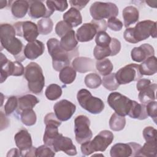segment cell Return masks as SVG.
I'll return each mask as SVG.
<instances>
[{
    "instance_id": "1",
    "label": "cell",
    "mask_w": 157,
    "mask_h": 157,
    "mask_svg": "<svg viewBox=\"0 0 157 157\" xmlns=\"http://www.w3.org/2000/svg\"><path fill=\"white\" fill-rule=\"evenodd\" d=\"M16 31L13 26L4 23L0 26V41L1 47L10 53L15 58L21 62L25 59L24 47L21 41L15 37Z\"/></svg>"
},
{
    "instance_id": "2",
    "label": "cell",
    "mask_w": 157,
    "mask_h": 157,
    "mask_svg": "<svg viewBox=\"0 0 157 157\" xmlns=\"http://www.w3.org/2000/svg\"><path fill=\"white\" fill-rule=\"evenodd\" d=\"M150 36L156 37V23L150 20L138 22L134 28H127L123 34L125 40L131 44L144 40Z\"/></svg>"
},
{
    "instance_id": "3",
    "label": "cell",
    "mask_w": 157,
    "mask_h": 157,
    "mask_svg": "<svg viewBox=\"0 0 157 157\" xmlns=\"http://www.w3.org/2000/svg\"><path fill=\"white\" fill-rule=\"evenodd\" d=\"M48 52L52 58V66L56 71L69 66L72 58L78 55L77 49L67 52L60 46V42L56 38H51L47 42Z\"/></svg>"
},
{
    "instance_id": "4",
    "label": "cell",
    "mask_w": 157,
    "mask_h": 157,
    "mask_svg": "<svg viewBox=\"0 0 157 157\" xmlns=\"http://www.w3.org/2000/svg\"><path fill=\"white\" fill-rule=\"evenodd\" d=\"M113 140V133L108 130L101 131L92 140L81 144V151L85 156L90 155L95 151H104Z\"/></svg>"
},
{
    "instance_id": "5",
    "label": "cell",
    "mask_w": 157,
    "mask_h": 157,
    "mask_svg": "<svg viewBox=\"0 0 157 157\" xmlns=\"http://www.w3.org/2000/svg\"><path fill=\"white\" fill-rule=\"evenodd\" d=\"M25 77L28 81V86L30 91L39 94L45 85V77L41 67L36 63L31 62L25 68Z\"/></svg>"
},
{
    "instance_id": "6",
    "label": "cell",
    "mask_w": 157,
    "mask_h": 157,
    "mask_svg": "<svg viewBox=\"0 0 157 157\" xmlns=\"http://www.w3.org/2000/svg\"><path fill=\"white\" fill-rule=\"evenodd\" d=\"M77 99L80 105L92 114L100 113L104 109V102L100 98L93 96L86 89L78 91Z\"/></svg>"
},
{
    "instance_id": "7",
    "label": "cell",
    "mask_w": 157,
    "mask_h": 157,
    "mask_svg": "<svg viewBox=\"0 0 157 157\" xmlns=\"http://www.w3.org/2000/svg\"><path fill=\"white\" fill-rule=\"evenodd\" d=\"M90 12L93 20H101L116 17L118 14V8L112 2L96 1L91 4Z\"/></svg>"
},
{
    "instance_id": "8",
    "label": "cell",
    "mask_w": 157,
    "mask_h": 157,
    "mask_svg": "<svg viewBox=\"0 0 157 157\" xmlns=\"http://www.w3.org/2000/svg\"><path fill=\"white\" fill-rule=\"evenodd\" d=\"M132 100L121 94L118 92L111 93L107 98V102L109 106L119 115L125 117L128 115Z\"/></svg>"
},
{
    "instance_id": "9",
    "label": "cell",
    "mask_w": 157,
    "mask_h": 157,
    "mask_svg": "<svg viewBox=\"0 0 157 157\" xmlns=\"http://www.w3.org/2000/svg\"><path fill=\"white\" fill-rule=\"evenodd\" d=\"M90 120L85 115H80L74 120V132L76 141L82 144L90 140L93 136L91 130L90 129Z\"/></svg>"
},
{
    "instance_id": "10",
    "label": "cell",
    "mask_w": 157,
    "mask_h": 157,
    "mask_svg": "<svg viewBox=\"0 0 157 157\" xmlns=\"http://www.w3.org/2000/svg\"><path fill=\"white\" fill-rule=\"evenodd\" d=\"M139 65L131 63L120 69L116 73V79L119 85H125L131 82L137 81L142 77Z\"/></svg>"
},
{
    "instance_id": "11",
    "label": "cell",
    "mask_w": 157,
    "mask_h": 157,
    "mask_svg": "<svg viewBox=\"0 0 157 157\" xmlns=\"http://www.w3.org/2000/svg\"><path fill=\"white\" fill-rule=\"evenodd\" d=\"M44 123L46 125L44 134L43 141L45 145L52 146L53 140L59 134L58 127L61 124L60 120L58 119L53 113H48L44 117Z\"/></svg>"
},
{
    "instance_id": "12",
    "label": "cell",
    "mask_w": 157,
    "mask_h": 157,
    "mask_svg": "<svg viewBox=\"0 0 157 157\" xmlns=\"http://www.w3.org/2000/svg\"><path fill=\"white\" fill-rule=\"evenodd\" d=\"M1 83H3L10 76H21L25 73V68L19 61H11L1 53Z\"/></svg>"
},
{
    "instance_id": "13",
    "label": "cell",
    "mask_w": 157,
    "mask_h": 157,
    "mask_svg": "<svg viewBox=\"0 0 157 157\" xmlns=\"http://www.w3.org/2000/svg\"><path fill=\"white\" fill-rule=\"evenodd\" d=\"M16 34L31 42L36 40L39 33L37 25L30 21L17 22L13 25Z\"/></svg>"
},
{
    "instance_id": "14",
    "label": "cell",
    "mask_w": 157,
    "mask_h": 157,
    "mask_svg": "<svg viewBox=\"0 0 157 157\" xmlns=\"http://www.w3.org/2000/svg\"><path fill=\"white\" fill-rule=\"evenodd\" d=\"M141 147L140 145L135 142L128 144L118 143L112 147L110 154L112 157L137 156Z\"/></svg>"
},
{
    "instance_id": "15",
    "label": "cell",
    "mask_w": 157,
    "mask_h": 157,
    "mask_svg": "<svg viewBox=\"0 0 157 157\" xmlns=\"http://www.w3.org/2000/svg\"><path fill=\"white\" fill-rule=\"evenodd\" d=\"M55 114L61 121H66L69 120L76 110V106L72 102L66 100L62 99L53 106Z\"/></svg>"
},
{
    "instance_id": "16",
    "label": "cell",
    "mask_w": 157,
    "mask_h": 157,
    "mask_svg": "<svg viewBox=\"0 0 157 157\" xmlns=\"http://www.w3.org/2000/svg\"><path fill=\"white\" fill-rule=\"evenodd\" d=\"M50 147L55 152L63 151L70 156L77 155V150L72 140L67 137L63 136V134L60 133L53 140Z\"/></svg>"
},
{
    "instance_id": "17",
    "label": "cell",
    "mask_w": 157,
    "mask_h": 157,
    "mask_svg": "<svg viewBox=\"0 0 157 157\" xmlns=\"http://www.w3.org/2000/svg\"><path fill=\"white\" fill-rule=\"evenodd\" d=\"M29 3L28 15L32 18L37 19L41 17H43V18H49L53 13L48 7L47 8L40 1H30Z\"/></svg>"
},
{
    "instance_id": "18",
    "label": "cell",
    "mask_w": 157,
    "mask_h": 157,
    "mask_svg": "<svg viewBox=\"0 0 157 157\" xmlns=\"http://www.w3.org/2000/svg\"><path fill=\"white\" fill-rule=\"evenodd\" d=\"M153 47L148 44H144L138 47H134L131 52V56L133 61L140 63L150 56H154Z\"/></svg>"
},
{
    "instance_id": "19",
    "label": "cell",
    "mask_w": 157,
    "mask_h": 157,
    "mask_svg": "<svg viewBox=\"0 0 157 157\" xmlns=\"http://www.w3.org/2000/svg\"><path fill=\"white\" fill-rule=\"evenodd\" d=\"M14 140L16 146L21 151V153L26 152L33 147L31 134L25 129H22L17 132L14 136Z\"/></svg>"
},
{
    "instance_id": "20",
    "label": "cell",
    "mask_w": 157,
    "mask_h": 157,
    "mask_svg": "<svg viewBox=\"0 0 157 157\" xmlns=\"http://www.w3.org/2000/svg\"><path fill=\"white\" fill-rule=\"evenodd\" d=\"M98 33L96 26L92 23H86L82 25L77 31V40L81 42L91 40Z\"/></svg>"
},
{
    "instance_id": "21",
    "label": "cell",
    "mask_w": 157,
    "mask_h": 157,
    "mask_svg": "<svg viewBox=\"0 0 157 157\" xmlns=\"http://www.w3.org/2000/svg\"><path fill=\"white\" fill-rule=\"evenodd\" d=\"M45 50V47L43 42L36 40L28 42L24 48V55L29 59L33 60L37 58L42 55Z\"/></svg>"
},
{
    "instance_id": "22",
    "label": "cell",
    "mask_w": 157,
    "mask_h": 157,
    "mask_svg": "<svg viewBox=\"0 0 157 157\" xmlns=\"http://www.w3.org/2000/svg\"><path fill=\"white\" fill-rule=\"evenodd\" d=\"M73 68L80 73H85L94 70V61L87 57L75 58L72 63Z\"/></svg>"
},
{
    "instance_id": "23",
    "label": "cell",
    "mask_w": 157,
    "mask_h": 157,
    "mask_svg": "<svg viewBox=\"0 0 157 157\" xmlns=\"http://www.w3.org/2000/svg\"><path fill=\"white\" fill-rule=\"evenodd\" d=\"M78 41L75 31L72 29L67 33L60 40L61 47L67 52H71L77 49Z\"/></svg>"
},
{
    "instance_id": "24",
    "label": "cell",
    "mask_w": 157,
    "mask_h": 157,
    "mask_svg": "<svg viewBox=\"0 0 157 157\" xmlns=\"http://www.w3.org/2000/svg\"><path fill=\"white\" fill-rule=\"evenodd\" d=\"M63 20L72 28L76 27L82 23V17L80 10L71 7L63 14Z\"/></svg>"
},
{
    "instance_id": "25",
    "label": "cell",
    "mask_w": 157,
    "mask_h": 157,
    "mask_svg": "<svg viewBox=\"0 0 157 157\" xmlns=\"http://www.w3.org/2000/svg\"><path fill=\"white\" fill-rule=\"evenodd\" d=\"M122 15L124 20V25L126 28L136 23L139 17V10L136 7L132 6L126 7L123 10Z\"/></svg>"
},
{
    "instance_id": "26",
    "label": "cell",
    "mask_w": 157,
    "mask_h": 157,
    "mask_svg": "<svg viewBox=\"0 0 157 157\" xmlns=\"http://www.w3.org/2000/svg\"><path fill=\"white\" fill-rule=\"evenodd\" d=\"M140 71L142 75H152L157 71V60L155 56H151L142 61L139 65Z\"/></svg>"
},
{
    "instance_id": "27",
    "label": "cell",
    "mask_w": 157,
    "mask_h": 157,
    "mask_svg": "<svg viewBox=\"0 0 157 157\" xmlns=\"http://www.w3.org/2000/svg\"><path fill=\"white\" fill-rule=\"evenodd\" d=\"M156 84L151 83L145 88L139 91L138 98L139 101L144 104H147L148 102L155 101V91L156 90Z\"/></svg>"
},
{
    "instance_id": "28",
    "label": "cell",
    "mask_w": 157,
    "mask_h": 157,
    "mask_svg": "<svg viewBox=\"0 0 157 157\" xmlns=\"http://www.w3.org/2000/svg\"><path fill=\"white\" fill-rule=\"evenodd\" d=\"M29 7V1L25 0H17L13 2L11 6L12 15L17 18H21L25 16Z\"/></svg>"
},
{
    "instance_id": "29",
    "label": "cell",
    "mask_w": 157,
    "mask_h": 157,
    "mask_svg": "<svg viewBox=\"0 0 157 157\" xmlns=\"http://www.w3.org/2000/svg\"><path fill=\"white\" fill-rule=\"evenodd\" d=\"M129 117L134 119L145 120L148 117L146 112L145 104H139L135 101H132L131 109L128 114Z\"/></svg>"
},
{
    "instance_id": "30",
    "label": "cell",
    "mask_w": 157,
    "mask_h": 157,
    "mask_svg": "<svg viewBox=\"0 0 157 157\" xmlns=\"http://www.w3.org/2000/svg\"><path fill=\"white\" fill-rule=\"evenodd\" d=\"M39 99L33 94H26L18 98V110L23 111L26 109H33L39 103Z\"/></svg>"
},
{
    "instance_id": "31",
    "label": "cell",
    "mask_w": 157,
    "mask_h": 157,
    "mask_svg": "<svg viewBox=\"0 0 157 157\" xmlns=\"http://www.w3.org/2000/svg\"><path fill=\"white\" fill-rule=\"evenodd\" d=\"M75 77L76 71L69 66L63 68L59 72V80L66 85L72 83L75 80Z\"/></svg>"
},
{
    "instance_id": "32",
    "label": "cell",
    "mask_w": 157,
    "mask_h": 157,
    "mask_svg": "<svg viewBox=\"0 0 157 157\" xmlns=\"http://www.w3.org/2000/svg\"><path fill=\"white\" fill-rule=\"evenodd\" d=\"M156 141L146 142L143 147H141L137 155L138 156L150 157H156Z\"/></svg>"
},
{
    "instance_id": "33",
    "label": "cell",
    "mask_w": 157,
    "mask_h": 157,
    "mask_svg": "<svg viewBox=\"0 0 157 157\" xmlns=\"http://www.w3.org/2000/svg\"><path fill=\"white\" fill-rule=\"evenodd\" d=\"M126 124L124 117L114 113L112 115L109 120L110 128L114 131H120L124 129Z\"/></svg>"
},
{
    "instance_id": "34",
    "label": "cell",
    "mask_w": 157,
    "mask_h": 157,
    "mask_svg": "<svg viewBox=\"0 0 157 157\" xmlns=\"http://www.w3.org/2000/svg\"><path fill=\"white\" fill-rule=\"evenodd\" d=\"M96 68L101 75L105 76L111 73L113 66V64L109 59L104 58L96 61Z\"/></svg>"
},
{
    "instance_id": "35",
    "label": "cell",
    "mask_w": 157,
    "mask_h": 157,
    "mask_svg": "<svg viewBox=\"0 0 157 157\" xmlns=\"http://www.w3.org/2000/svg\"><path fill=\"white\" fill-rule=\"evenodd\" d=\"M46 98L50 101L58 99L62 94V89L57 84L52 83L49 85L45 91Z\"/></svg>"
},
{
    "instance_id": "36",
    "label": "cell",
    "mask_w": 157,
    "mask_h": 157,
    "mask_svg": "<svg viewBox=\"0 0 157 157\" xmlns=\"http://www.w3.org/2000/svg\"><path fill=\"white\" fill-rule=\"evenodd\" d=\"M37 28L39 34L42 35H47L52 31L53 27V23L51 18H45L37 21Z\"/></svg>"
},
{
    "instance_id": "37",
    "label": "cell",
    "mask_w": 157,
    "mask_h": 157,
    "mask_svg": "<svg viewBox=\"0 0 157 157\" xmlns=\"http://www.w3.org/2000/svg\"><path fill=\"white\" fill-rule=\"evenodd\" d=\"M20 118L22 123L28 126L34 125L36 122V115L33 109H26L21 111Z\"/></svg>"
},
{
    "instance_id": "38",
    "label": "cell",
    "mask_w": 157,
    "mask_h": 157,
    "mask_svg": "<svg viewBox=\"0 0 157 157\" xmlns=\"http://www.w3.org/2000/svg\"><path fill=\"white\" fill-rule=\"evenodd\" d=\"M102 84L109 91L115 90L120 86L116 79L115 73H110V74L104 76L102 80Z\"/></svg>"
},
{
    "instance_id": "39",
    "label": "cell",
    "mask_w": 157,
    "mask_h": 157,
    "mask_svg": "<svg viewBox=\"0 0 157 157\" xmlns=\"http://www.w3.org/2000/svg\"><path fill=\"white\" fill-rule=\"evenodd\" d=\"M84 82L88 88L95 89L98 88L102 84V80L98 74L96 73H90L85 76Z\"/></svg>"
},
{
    "instance_id": "40",
    "label": "cell",
    "mask_w": 157,
    "mask_h": 157,
    "mask_svg": "<svg viewBox=\"0 0 157 157\" xmlns=\"http://www.w3.org/2000/svg\"><path fill=\"white\" fill-rule=\"evenodd\" d=\"M47 7L52 12H54L55 10L59 12L64 11L68 7L67 1H47Z\"/></svg>"
},
{
    "instance_id": "41",
    "label": "cell",
    "mask_w": 157,
    "mask_h": 157,
    "mask_svg": "<svg viewBox=\"0 0 157 157\" xmlns=\"http://www.w3.org/2000/svg\"><path fill=\"white\" fill-rule=\"evenodd\" d=\"M111 37L105 31H99L96 34L95 42L96 45L102 47H107L109 46Z\"/></svg>"
},
{
    "instance_id": "42",
    "label": "cell",
    "mask_w": 157,
    "mask_h": 157,
    "mask_svg": "<svg viewBox=\"0 0 157 157\" xmlns=\"http://www.w3.org/2000/svg\"><path fill=\"white\" fill-rule=\"evenodd\" d=\"M94 58L97 60H101L105 58L107 56H111L112 52L110 47H102L98 45H96L93 51Z\"/></svg>"
},
{
    "instance_id": "43",
    "label": "cell",
    "mask_w": 157,
    "mask_h": 157,
    "mask_svg": "<svg viewBox=\"0 0 157 157\" xmlns=\"http://www.w3.org/2000/svg\"><path fill=\"white\" fill-rule=\"evenodd\" d=\"M18 107V98L16 96H11L8 98L5 106L4 111L6 115H9L13 113Z\"/></svg>"
},
{
    "instance_id": "44",
    "label": "cell",
    "mask_w": 157,
    "mask_h": 157,
    "mask_svg": "<svg viewBox=\"0 0 157 157\" xmlns=\"http://www.w3.org/2000/svg\"><path fill=\"white\" fill-rule=\"evenodd\" d=\"M55 155V151L49 146L43 145L36 149L35 156L39 157H53Z\"/></svg>"
},
{
    "instance_id": "45",
    "label": "cell",
    "mask_w": 157,
    "mask_h": 157,
    "mask_svg": "<svg viewBox=\"0 0 157 157\" xmlns=\"http://www.w3.org/2000/svg\"><path fill=\"white\" fill-rule=\"evenodd\" d=\"M72 29V28L64 20L58 22L55 26V32L61 38Z\"/></svg>"
},
{
    "instance_id": "46",
    "label": "cell",
    "mask_w": 157,
    "mask_h": 157,
    "mask_svg": "<svg viewBox=\"0 0 157 157\" xmlns=\"http://www.w3.org/2000/svg\"><path fill=\"white\" fill-rule=\"evenodd\" d=\"M146 112L148 116L153 118L155 123H156V118H157V102L156 101H153L145 105Z\"/></svg>"
},
{
    "instance_id": "47",
    "label": "cell",
    "mask_w": 157,
    "mask_h": 157,
    "mask_svg": "<svg viewBox=\"0 0 157 157\" xmlns=\"http://www.w3.org/2000/svg\"><path fill=\"white\" fill-rule=\"evenodd\" d=\"M156 129L152 126H147L143 130V136L146 142L156 141Z\"/></svg>"
},
{
    "instance_id": "48",
    "label": "cell",
    "mask_w": 157,
    "mask_h": 157,
    "mask_svg": "<svg viewBox=\"0 0 157 157\" xmlns=\"http://www.w3.org/2000/svg\"><path fill=\"white\" fill-rule=\"evenodd\" d=\"M107 26L114 31H119L123 28V23L116 17H112L108 19Z\"/></svg>"
},
{
    "instance_id": "49",
    "label": "cell",
    "mask_w": 157,
    "mask_h": 157,
    "mask_svg": "<svg viewBox=\"0 0 157 157\" xmlns=\"http://www.w3.org/2000/svg\"><path fill=\"white\" fill-rule=\"evenodd\" d=\"M110 48L111 50V56H115L118 54L121 50V43L116 38H112L109 45Z\"/></svg>"
},
{
    "instance_id": "50",
    "label": "cell",
    "mask_w": 157,
    "mask_h": 157,
    "mask_svg": "<svg viewBox=\"0 0 157 157\" xmlns=\"http://www.w3.org/2000/svg\"><path fill=\"white\" fill-rule=\"evenodd\" d=\"M91 23H92L96 28L98 33L99 31H105L107 28V24L105 20H92Z\"/></svg>"
},
{
    "instance_id": "51",
    "label": "cell",
    "mask_w": 157,
    "mask_h": 157,
    "mask_svg": "<svg viewBox=\"0 0 157 157\" xmlns=\"http://www.w3.org/2000/svg\"><path fill=\"white\" fill-rule=\"evenodd\" d=\"M90 2V1H75V0H71L69 2L71 4V7H74L78 10H82L84 8L86 5Z\"/></svg>"
},
{
    "instance_id": "52",
    "label": "cell",
    "mask_w": 157,
    "mask_h": 157,
    "mask_svg": "<svg viewBox=\"0 0 157 157\" xmlns=\"http://www.w3.org/2000/svg\"><path fill=\"white\" fill-rule=\"evenodd\" d=\"M151 81L148 79H145V78H140L139 80H137V83L136 84V88L138 91H140L142 89L145 88L149 85H150Z\"/></svg>"
},
{
    "instance_id": "53",
    "label": "cell",
    "mask_w": 157,
    "mask_h": 157,
    "mask_svg": "<svg viewBox=\"0 0 157 157\" xmlns=\"http://www.w3.org/2000/svg\"><path fill=\"white\" fill-rule=\"evenodd\" d=\"M22 156V153L21 152V151L18 149L17 148H12L11 149L10 151H9L7 156Z\"/></svg>"
}]
</instances>
